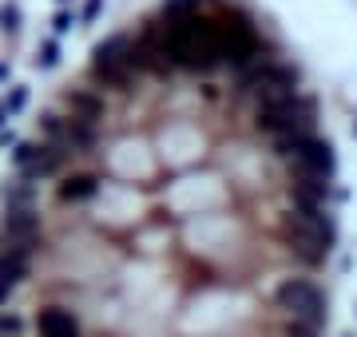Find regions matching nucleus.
I'll list each match as a JSON object with an SVG mask.
<instances>
[{"mask_svg": "<svg viewBox=\"0 0 357 337\" xmlns=\"http://www.w3.org/2000/svg\"><path fill=\"white\" fill-rule=\"evenodd\" d=\"M270 301H274V310L294 318V322H306V325H314V329L326 325V294H321L310 278H302V274L278 278L274 290H270Z\"/></svg>", "mask_w": 357, "mask_h": 337, "instance_id": "1", "label": "nucleus"}, {"mask_svg": "<svg viewBox=\"0 0 357 337\" xmlns=\"http://www.w3.org/2000/svg\"><path fill=\"white\" fill-rule=\"evenodd\" d=\"M36 334L40 337H84V325H79V318L68 306H40Z\"/></svg>", "mask_w": 357, "mask_h": 337, "instance_id": "2", "label": "nucleus"}, {"mask_svg": "<svg viewBox=\"0 0 357 337\" xmlns=\"http://www.w3.org/2000/svg\"><path fill=\"white\" fill-rule=\"evenodd\" d=\"M24 334V318L20 313H0V337H20Z\"/></svg>", "mask_w": 357, "mask_h": 337, "instance_id": "3", "label": "nucleus"}, {"mask_svg": "<svg viewBox=\"0 0 357 337\" xmlns=\"http://www.w3.org/2000/svg\"><path fill=\"white\" fill-rule=\"evenodd\" d=\"M318 334V329H314V325H306V322H286V329H282V337H314Z\"/></svg>", "mask_w": 357, "mask_h": 337, "instance_id": "4", "label": "nucleus"}]
</instances>
